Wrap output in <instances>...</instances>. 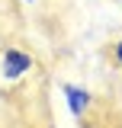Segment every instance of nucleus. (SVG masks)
<instances>
[{
    "label": "nucleus",
    "instance_id": "nucleus-2",
    "mask_svg": "<svg viewBox=\"0 0 122 128\" xmlns=\"http://www.w3.org/2000/svg\"><path fill=\"white\" fill-rule=\"evenodd\" d=\"M61 90H64V99H68V109H71V115H77V118H80V115H84V112H87V109L93 106V96L87 93L84 86H74V83H64Z\"/></svg>",
    "mask_w": 122,
    "mask_h": 128
},
{
    "label": "nucleus",
    "instance_id": "nucleus-4",
    "mask_svg": "<svg viewBox=\"0 0 122 128\" xmlns=\"http://www.w3.org/2000/svg\"><path fill=\"white\" fill-rule=\"evenodd\" d=\"M26 3H35V0H26Z\"/></svg>",
    "mask_w": 122,
    "mask_h": 128
},
{
    "label": "nucleus",
    "instance_id": "nucleus-1",
    "mask_svg": "<svg viewBox=\"0 0 122 128\" xmlns=\"http://www.w3.org/2000/svg\"><path fill=\"white\" fill-rule=\"evenodd\" d=\"M32 54L29 51H19V48H7L3 51V77L7 80H19L26 70L32 67Z\"/></svg>",
    "mask_w": 122,
    "mask_h": 128
},
{
    "label": "nucleus",
    "instance_id": "nucleus-3",
    "mask_svg": "<svg viewBox=\"0 0 122 128\" xmlns=\"http://www.w3.org/2000/svg\"><path fill=\"white\" fill-rule=\"evenodd\" d=\"M112 61H116V64L122 67V38L116 42V45H112Z\"/></svg>",
    "mask_w": 122,
    "mask_h": 128
}]
</instances>
